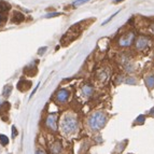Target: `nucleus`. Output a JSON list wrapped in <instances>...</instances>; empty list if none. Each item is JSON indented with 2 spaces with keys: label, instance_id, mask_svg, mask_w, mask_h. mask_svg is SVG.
I'll use <instances>...</instances> for the list:
<instances>
[{
  "label": "nucleus",
  "instance_id": "nucleus-3",
  "mask_svg": "<svg viewBox=\"0 0 154 154\" xmlns=\"http://www.w3.org/2000/svg\"><path fill=\"white\" fill-rule=\"evenodd\" d=\"M134 41H135V35L134 32L129 31V32L124 33L123 36L119 39V45L122 48H127V46H131Z\"/></svg>",
  "mask_w": 154,
  "mask_h": 154
},
{
  "label": "nucleus",
  "instance_id": "nucleus-14",
  "mask_svg": "<svg viewBox=\"0 0 154 154\" xmlns=\"http://www.w3.org/2000/svg\"><path fill=\"white\" fill-rule=\"evenodd\" d=\"M127 143V140H124L123 142H121V143H119L118 144V146H116V151L118 152H122L124 149H125V146H124V144H126Z\"/></svg>",
  "mask_w": 154,
  "mask_h": 154
},
{
  "label": "nucleus",
  "instance_id": "nucleus-17",
  "mask_svg": "<svg viewBox=\"0 0 154 154\" xmlns=\"http://www.w3.org/2000/svg\"><path fill=\"white\" fill-rule=\"evenodd\" d=\"M88 1H90V0H75V1L72 2V5H73V7H78V5H83V3L88 2Z\"/></svg>",
  "mask_w": 154,
  "mask_h": 154
},
{
  "label": "nucleus",
  "instance_id": "nucleus-8",
  "mask_svg": "<svg viewBox=\"0 0 154 154\" xmlns=\"http://www.w3.org/2000/svg\"><path fill=\"white\" fill-rule=\"evenodd\" d=\"M62 150H63V146L60 142H56V143L53 144L51 148V151L53 154H60L62 153Z\"/></svg>",
  "mask_w": 154,
  "mask_h": 154
},
{
  "label": "nucleus",
  "instance_id": "nucleus-7",
  "mask_svg": "<svg viewBox=\"0 0 154 154\" xmlns=\"http://www.w3.org/2000/svg\"><path fill=\"white\" fill-rule=\"evenodd\" d=\"M144 83L146 86L149 88L150 91L154 88V75H149L144 78Z\"/></svg>",
  "mask_w": 154,
  "mask_h": 154
},
{
  "label": "nucleus",
  "instance_id": "nucleus-10",
  "mask_svg": "<svg viewBox=\"0 0 154 154\" xmlns=\"http://www.w3.org/2000/svg\"><path fill=\"white\" fill-rule=\"evenodd\" d=\"M22 21H24V16L23 14L18 12L14 13V18H13V22H16V23H21Z\"/></svg>",
  "mask_w": 154,
  "mask_h": 154
},
{
  "label": "nucleus",
  "instance_id": "nucleus-23",
  "mask_svg": "<svg viewBox=\"0 0 154 154\" xmlns=\"http://www.w3.org/2000/svg\"><path fill=\"white\" fill-rule=\"evenodd\" d=\"M149 114H150V116H154V108H152L151 110H150Z\"/></svg>",
  "mask_w": 154,
  "mask_h": 154
},
{
  "label": "nucleus",
  "instance_id": "nucleus-25",
  "mask_svg": "<svg viewBox=\"0 0 154 154\" xmlns=\"http://www.w3.org/2000/svg\"><path fill=\"white\" fill-rule=\"evenodd\" d=\"M121 1H123V0H116V1H114V3H118V2H121Z\"/></svg>",
  "mask_w": 154,
  "mask_h": 154
},
{
  "label": "nucleus",
  "instance_id": "nucleus-6",
  "mask_svg": "<svg viewBox=\"0 0 154 154\" xmlns=\"http://www.w3.org/2000/svg\"><path fill=\"white\" fill-rule=\"evenodd\" d=\"M56 116H48V119H46V126L49 127L50 129H52V131H56L57 129V124H56Z\"/></svg>",
  "mask_w": 154,
  "mask_h": 154
},
{
  "label": "nucleus",
  "instance_id": "nucleus-20",
  "mask_svg": "<svg viewBox=\"0 0 154 154\" xmlns=\"http://www.w3.org/2000/svg\"><path fill=\"white\" fill-rule=\"evenodd\" d=\"M119 12H120V11H116V13H114V14H112V15H111L110 16V17H109L108 18V20H106V21L105 22H103V24H101V25H106V24H107V23H109V22H110L111 21V20H112V18H113V16H116V14H118V13Z\"/></svg>",
  "mask_w": 154,
  "mask_h": 154
},
{
  "label": "nucleus",
  "instance_id": "nucleus-26",
  "mask_svg": "<svg viewBox=\"0 0 154 154\" xmlns=\"http://www.w3.org/2000/svg\"><path fill=\"white\" fill-rule=\"evenodd\" d=\"M0 22H1V16H0Z\"/></svg>",
  "mask_w": 154,
  "mask_h": 154
},
{
  "label": "nucleus",
  "instance_id": "nucleus-16",
  "mask_svg": "<svg viewBox=\"0 0 154 154\" xmlns=\"http://www.w3.org/2000/svg\"><path fill=\"white\" fill-rule=\"evenodd\" d=\"M11 91H12V86L11 85H7L5 88V90H3V95L7 97V96H9L11 94Z\"/></svg>",
  "mask_w": 154,
  "mask_h": 154
},
{
  "label": "nucleus",
  "instance_id": "nucleus-2",
  "mask_svg": "<svg viewBox=\"0 0 154 154\" xmlns=\"http://www.w3.org/2000/svg\"><path fill=\"white\" fill-rule=\"evenodd\" d=\"M78 128V120L73 116H66L62 121V131L66 135L75 133Z\"/></svg>",
  "mask_w": 154,
  "mask_h": 154
},
{
  "label": "nucleus",
  "instance_id": "nucleus-4",
  "mask_svg": "<svg viewBox=\"0 0 154 154\" xmlns=\"http://www.w3.org/2000/svg\"><path fill=\"white\" fill-rule=\"evenodd\" d=\"M149 38L148 37H144V36H140L135 40V46H136V49L138 51H143L148 48L149 45Z\"/></svg>",
  "mask_w": 154,
  "mask_h": 154
},
{
  "label": "nucleus",
  "instance_id": "nucleus-15",
  "mask_svg": "<svg viewBox=\"0 0 154 154\" xmlns=\"http://www.w3.org/2000/svg\"><path fill=\"white\" fill-rule=\"evenodd\" d=\"M9 10V5H7L5 2L1 1L0 2V12H5V11Z\"/></svg>",
  "mask_w": 154,
  "mask_h": 154
},
{
  "label": "nucleus",
  "instance_id": "nucleus-24",
  "mask_svg": "<svg viewBox=\"0 0 154 154\" xmlns=\"http://www.w3.org/2000/svg\"><path fill=\"white\" fill-rule=\"evenodd\" d=\"M151 32H152V33H153V35H154V24H153V25L151 26Z\"/></svg>",
  "mask_w": 154,
  "mask_h": 154
},
{
  "label": "nucleus",
  "instance_id": "nucleus-11",
  "mask_svg": "<svg viewBox=\"0 0 154 154\" xmlns=\"http://www.w3.org/2000/svg\"><path fill=\"white\" fill-rule=\"evenodd\" d=\"M125 82L127 83L128 85H136L137 83H138V81H137L136 78H134V77H128L127 79H126Z\"/></svg>",
  "mask_w": 154,
  "mask_h": 154
},
{
  "label": "nucleus",
  "instance_id": "nucleus-9",
  "mask_svg": "<svg viewBox=\"0 0 154 154\" xmlns=\"http://www.w3.org/2000/svg\"><path fill=\"white\" fill-rule=\"evenodd\" d=\"M94 92V88L91 86V85H84L82 88V93L85 96H91Z\"/></svg>",
  "mask_w": 154,
  "mask_h": 154
},
{
  "label": "nucleus",
  "instance_id": "nucleus-22",
  "mask_svg": "<svg viewBox=\"0 0 154 154\" xmlns=\"http://www.w3.org/2000/svg\"><path fill=\"white\" fill-rule=\"evenodd\" d=\"M36 154H46V153H45V152H44V151H43V150H41V149H39V150H37Z\"/></svg>",
  "mask_w": 154,
  "mask_h": 154
},
{
  "label": "nucleus",
  "instance_id": "nucleus-19",
  "mask_svg": "<svg viewBox=\"0 0 154 154\" xmlns=\"http://www.w3.org/2000/svg\"><path fill=\"white\" fill-rule=\"evenodd\" d=\"M62 14V13H57V12H55V13H49V14H46L44 17H46V18H50V17H54V16H59Z\"/></svg>",
  "mask_w": 154,
  "mask_h": 154
},
{
  "label": "nucleus",
  "instance_id": "nucleus-1",
  "mask_svg": "<svg viewBox=\"0 0 154 154\" xmlns=\"http://www.w3.org/2000/svg\"><path fill=\"white\" fill-rule=\"evenodd\" d=\"M108 121V116L105 112L103 111H96L88 118V125L90 129L94 133L99 131L100 129H103L105 125L107 124Z\"/></svg>",
  "mask_w": 154,
  "mask_h": 154
},
{
  "label": "nucleus",
  "instance_id": "nucleus-21",
  "mask_svg": "<svg viewBox=\"0 0 154 154\" xmlns=\"http://www.w3.org/2000/svg\"><path fill=\"white\" fill-rule=\"evenodd\" d=\"M16 135H17V131H16V127L14 125L12 126V137L13 138H15Z\"/></svg>",
  "mask_w": 154,
  "mask_h": 154
},
{
  "label": "nucleus",
  "instance_id": "nucleus-13",
  "mask_svg": "<svg viewBox=\"0 0 154 154\" xmlns=\"http://www.w3.org/2000/svg\"><path fill=\"white\" fill-rule=\"evenodd\" d=\"M144 121H146V116H139L138 118L136 119V121H135V125H141V124H143L144 123Z\"/></svg>",
  "mask_w": 154,
  "mask_h": 154
},
{
  "label": "nucleus",
  "instance_id": "nucleus-5",
  "mask_svg": "<svg viewBox=\"0 0 154 154\" xmlns=\"http://www.w3.org/2000/svg\"><path fill=\"white\" fill-rule=\"evenodd\" d=\"M69 96H70L69 91L66 90V88H62V90H59L58 92H57L56 98H57V100H58L59 103H65V101H67V100H68Z\"/></svg>",
  "mask_w": 154,
  "mask_h": 154
},
{
  "label": "nucleus",
  "instance_id": "nucleus-18",
  "mask_svg": "<svg viewBox=\"0 0 154 154\" xmlns=\"http://www.w3.org/2000/svg\"><path fill=\"white\" fill-rule=\"evenodd\" d=\"M125 70L127 72H133L134 70H135V68H134V65L133 64H127L125 66Z\"/></svg>",
  "mask_w": 154,
  "mask_h": 154
},
{
  "label": "nucleus",
  "instance_id": "nucleus-12",
  "mask_svg": "<svg viewBox=\"0 0 154 154\" xmlns=\"http://www.w3.org/2000/svg\"><path fill=\"white\" fill-rule=\"evenodd\" d=\"M0 143L2 144V146H7L9 143V138L5 135H0Z\"/></svg>",
  "mask_w": 154,
  "mask_h": 154
}]
</instances>
